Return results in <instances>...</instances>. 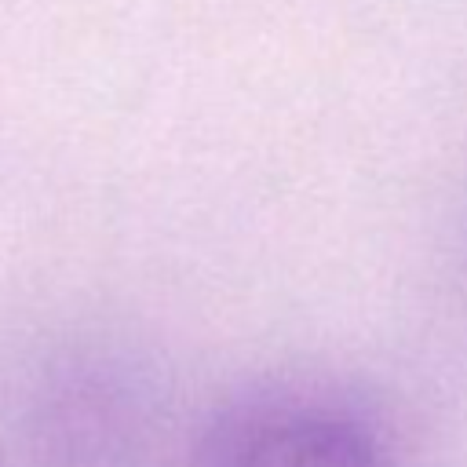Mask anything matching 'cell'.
<instances>
[{"mask_svg":"<svg viewBox=\"0 0 467 467\" xmlns=\"http://www.w3.org/2000/svg\"><path fill=\"white\" fill-rule=\"evenodd\" d=\"M193 467H394V456L383 427L347 394L277 383L219 409Z\"/></svg>","mask_w":467,"mask_h":467,"instance_id":"cell-1","label":"cell"},{"mask_svg":"<svg viewBox=\"0 0 467 467\" xmlns=\"http://www.w3.org/2000/svg\"><path fill=\"white\" fill-rule=\"evenodd\" d=\"M0 467H4V460H0Z\"/></svg>","mask_w":467,"mask_h":467,"instance_id":"cell-2","label":"cell"}]
</instances>
